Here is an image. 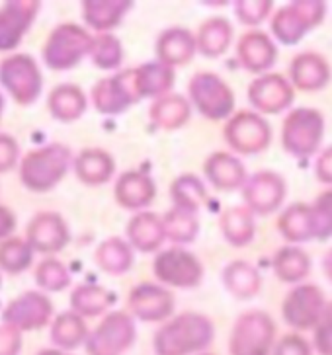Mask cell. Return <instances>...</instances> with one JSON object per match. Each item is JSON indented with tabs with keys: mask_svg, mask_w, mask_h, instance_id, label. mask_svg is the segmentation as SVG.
<instances>
[{
	"mask_svg": "<svg viewBox=\"0 0 332 355\" xmlns=\"http://www.w3.org/2000/svg\"><path fill=\"white\" fill-rule=\"evenodd\" d=\"M0 84L16 104L31 105L42 96L43 74L31 55L16 53L0 61Z\"/></svg>",
	"mask_w": 332,
	"mask_h": 355,
	"instance_id": "4",
	"label": "cell"
},
{
	"mask_svg": "<svg viewBox=\"0 0 332 355\" xmlns=\"http://www.w3.org/2000/svg\"><path fill=\"white\" fill-rule=\"evenodd\" d=\"M315 174L324 184H332V146H329L319 157L317 166H315Z\"/></svg>",
	"mask_w": 332,
	"mask_h": 355,
	"instance_id": "50",
	"label": "cell"
},
{
	"mask_svg": "<svg viewBox=\"0 0 332 355\" xmlns=\"http://www.w3.org/2000/svg\"><path fill=\"white\" fill-rule=\"evenodd\" d=\"M42 10L38 0H10L0 8V53L14 51Z\"/></svg>",
	"mask_w": 332,
	"mask_h": 355,
	"instance_id": "15",
	"label": "cell"
},
{
	"mask_svg": "<svg viewBox=\"0 0 332 355\" xmlns=\"http://www.w3.org/2000/svg\"><path fill=\"white\" fill-rule=\"evenodd\" d=\"M165 230L166 236L170 241L178 242V244H186L196 239L197 234V220L196 215H190L184 211L172 209L165 215Z\"/></svg>",
	"mask_w": 332,
	"mask_h": 355,
	"instance_id": "43",
	"label": "cell"
},
{
	"mask_svg": "<svg viewBox=\"0 0 332 355\" xmlns=\"http://www.w3.org/2000/svg\"><path fill=\"white\" fill-rule=\"evenodd\" d=\"M0 283H2V279H0Z\"/></svg>",
	"mask_w": 332,
	"mask_h": 355,
	"instance_id": "55",
	"label": "cell"
},
{
	"mask_svg": "<svg viewBox=\"0 0 332 355\" xmlns=\"http://www.w3.org/2000/svg\"><path fill=\"white\" fill-rule=\"evenodd\" d=\"M137 86H139V94L141 98L149 96H160L174 84V71L172 67L165 63H147L143 67L135 69Z\"/></svg>",
	"mask_w": 332,
	"mask_h": 355,
	"instance_id": "38",
	"label": "cell"
},
{
	"mask_svg": "<svg viewBox=\"0 0 332 355\" xmlns=\"http://www.w3.org/2000/svg\"><path fill=\"white\" fill-rule=\"evenodd\" d=\"M233 37V28L223 18H211L208 20L197 33V49L206 57H219L227 51L229 43Z\"/></svg>",
	"mask_w": 332,
	"mask_h": 355,
	"instance_id": "37",
	"label": "cell"
},
{
	"mask_svg": "<svg viewBox=\"0 0 332 355\" xmlns=\"http://www.w3.org/2000/svg\"><path fill=\"white\" fill-rule=\"evenodd\" d=\"M317 219V241H326L332 236V189L321 193L311 205Z\"/></svg>",
	"mask_w": 332,
	"mask_h": 355,
	"instance_id": "44",
	"label": "cell"
},
{
	"mask_svg": "<svg viewBox=\"0 0 332 355\" xmlns=\"http://www.w3.org/2000/svg\"><path fill=\"white\" fill-rule=\"evenodd\" d=\"M309 256L297 246H285L274 258V272L285 283H297L309 273Z\"/></svg>",
	"mask_w": 332,
	"mask_h": 355,
	"instance_id": "39",
	"label": "cell"
},
{
	"mask_svg": "<svg viewBox=\"0 0 332 355\" xmlns=\"http://www.w3.org/2000/svg\"><path fill=\"white\" fill-rule=\"evenodd\" d=\"M166 239L163 219L155 213L139 211L133 219L127 223V241L141 252H155Z\"/></svg>",
	"mask_w": 332,
	"mask_h": 355,
	"instance_id": "22",
	"label": "cell"
},
{
	"mask_svg": "<svg viewBox=\"0 0 332 355\" xmlns=\"http://www.w3.org/2000/svg\"><path fill=\"white\" fill-rule=\"evenodd\" d=\"M270 0H239L235 4V14L244 26H258L270 14Z\"/></svg>",
	"mask_w": 332,
	"mask_h": 355,
	"instance_id": "45",
	"label": "cell"
},
{
	"mask_svg": "<svg viewBox=\"0 0 332 355\" xmlns=\"http://www.w3.org/2000/svg\"><path fill=\"white\" fill-rule=\"evenodd\" d=\"M249 100L264 114H280L293 102V90L283 76L270 73L250 84Z\"/></svg>",
	"mask_w": 332,
	"mask_h": 355,
	"instance_id": "19",
	"label": "cell"
},
{
	"mask_svg": "<svg viewBox=\"0 0 332 355\" xmlns=\"http://www.w3.org/2000/svg\"><path fill=\"white\" fill-rule=\"evenodd\" d=\"M90 57H92V63L98 69L114 71V69H117L122 64L124 47H122L119 40L115 35H112V33H100V35L94 37Z\"/></svg>",
	"mask_w": 332,
	"mask_h": 355,
	"instance_id": "41",
	"label": "cell"
},
{
	"mask_svg": "<svg viewBox=\"0 0 332 355\" xmlns=\"http://www.w3.org/2000/svg\"><path fill=\"white\" fill-rule=\"evenodd\" d=\"M170 196L174 201V209L196 215L197 209L206 203L208 191L199 178L194 174H186V176L178 178L170 186Z\"/></svg>",
	"mask_w": 332,
	"mask_h": 355,
	"instance_id": "31",
	"label": "cell"
},
{
	"mask_svg": "<svg viewBox=\"0 0 332 355\" xmlns=\"http://www.w3.org/2000/svg\"><path fill=\"white\" fill-rule=\"evenodd\" d=\"M213 338V326L206 316L184 313L165 324L155 336L158 355H188L204 349Z\"/></svg>",
	"mask_w": 332,
	"mask_h": 355,
	"instance_id": "2",
	"label": "cell"
},
{
	"mask_svg": "<svg viewBox=\"0 0 332 355\" xmlns=\"http://www.w3.org/2000/svg\"><path fill=\"white\" fill-rule=\"evenodd\" d=\"M14 230H16V215L12 213V209L0 205V242L8 241Z\"/></svg>",
	"mask_w": 332,
	"mask_h": 355,
	"instance_id": "51",
	"label": "cell"
},
{
	"mask_svg": "<svg viewBox=\"0 0 332 355\" xmlns=\"http://www.w3.org/2000/svg\"><path fill=\"white\" fill-rule=\"evenodd\" d=\"M242 196L247 201V207L252 213L266 215L281 205L285 196V182L276 172H258L244 182Z\"/></svg>",
	"mask_w": 332,
	"mask_h": 355,
	"instance_id": "17",
	"label": "cell"
},
{
	"mask_svg": "<svg viewBox=\"0 0 332 355\" xmlns=\"http://www.w3.org/2000/svg\"><path fill=\"white\" fill-rule=\"evenodd\" d=\"M153 272L166 285L178 289H192L201 283L204 266L194 254L182 248L160 252L153 261Z\"/></svg>",
	"mask_w": 332,
	"mask_h": 355,
	"instance_id": "11",
	"label": "cell"
},
{
	"mask_svg": "<svg viewBox=\"0 0 332 355\" xmlns=\"http://www.w3.org/2000/svg\"><path fill=\"white\" fill-rule=\"evenodd\" d=\"M237 55L240 64L250 73H266L276 61L278 51L266 33L250 32L240 37Z\"/></svg>",
	"mask_w": 332,
	"mask_h": 355,
	"instance_id": "20",
	"label": "cell"
},
{
	"mask_svg": "<svg viewBox=\"0 0 332 355\" xmlns=\"http://www.w3.org/2000/svg\"><path fill=\"white\" fill-rule=\"evenodd\" d=\"M53 344L61 349H74L88 340V330L84 324L83 316L76 313H61L51 326Z\"/></svg>",
	"mask_w": 332,
	"mask_h": 355,
	"instance_id": "34",
	"label": "cell"
},
{
	"mask_svg": "<svg viewBox=\"0 0 332 355\" xmlns=\"http://www.w3.org/2000/svg\"><path fill=\"white\" fill-rule=\"evenodd\" d=\"M219 225L233 246H247L254 239V219L249 207H231L221 215Z\"/></svg>",
	"mask_w": 332,
	"mask_h": 355,
	"instance_id": "32",
	"label": "cell"
},
{
	"mask_svg": "<svg viewBox=\"0 0 332 355\" xmlns=\"http://www.w3.org/2000/svg\"><path fill=\"white\" fill-rule=\"evenodd\" d=\"M33 261V248L24 239H14L0 242V270L10 275L26 272Z\"/></svg>",
	"mask_w": 332,
	"mask_h": 355,
	"instance_id": "40",
	"label": "cell"
},
{
	"mask_svg": "<svg viewBox=\"0 0 332 355\" xmlns=\"http://www.w3.org/2000/svg\"><path fill=\"white\" fill-rule=\"evenodd\" d=\"M276 355H311L307 342L297 334L285 336L276 349Z\"/></svg>",
	"mask_w": 332,
	"mask_h": 355,
	"instance_id": "49",
	"label": "cell"
},
{
	"mask_svg": "<svg viewBox=\"0 0 332 355\" xmlns=\"http://www.w3.org/2000/svg\"><path fill=\"white\" fill-rule=\"evenodd\" d=\"M223 283L233 297L250 299L258 293L260 275L247 261H233L223 272Z\"/></svg>",
	"mask_w": 332,
	"mask_h": 355,
	"instance_id": "33",
	"label": "cell"
},
{
	"mask_svg": "<svg viewBox=\"0 0 332 355\" xmlns=\"http://www.w3.org/2000/svg\"><path fill=\"white\" fill-rule=\"evenodd\" d=\"M94 260L98 263V268L104 270L106 273L122 275L133 263L131 244H127L122 239H108V241H104L96 248Z\"/></svg>",
	"mask_w": 332,
	"mask_h": 355,
	"instance_id": "30",
	"label": "cell"
},
{
	"mask_svg": "<svg viewBox=\"0 0 332 355\" xmlns=\"http://www.w3.org/2000/svg\"><path fill=\"white\" fill-rule=\"evenodd\" d=\"M197 40L194 35L184 30V28H170L166 32L160 33L158 42H156V55L160 63L168 67H176L192 61L194 53H196Z\"/></svg>",
	"mask_w": 332,
	"mask_h": 355,
	"instance_id": "23",
	"label": "cell"
},
{
	"mask_svg": "<svg viewBox=\"0 0 332 355\" xmlns=\"http://www.w3.org/2000/svg\"><path fill=\"white\" fill-rule=\"evenodd\" d=\"M131 6L129 0H84L83 18L92 30L106 33L124 20Z\"/></svg>",
	"mask_w": 332,
	"mask_h": 355,
	"instance_id": "27",
	"label": "cell"
},
{
	"mask_svg": "<svg viewBox=\"0 0 332 355\" xmlns=\"http://www.w3.org/2000/svg\"><path fill=\"white\" fill-rule=\"evenodd\" d=\"M74 162L71 148L61 143H51L35 148L22 158L20 182L22 186L35 193L51 191Z\"/></svg>",
	"mask_w": 332,
	"mask_h": 355,
	"instance_id": "1",
	"label": "cell"
},
{
	"mask_svg": "<svg viewBox=\"0 0 332 355\" xmlns=\"http://www.w3.org/2000/svg\"><path fill=\"white\" fill-rule=\"evenodd\" d=\"M151 119L163 129H178L190 119V104L182 96H163L151 105Z\"/></svg>",
	"mask_w": 332,
	"mask_h": 355,
	"instance_id": "36",
	"label": "cell"
},
{
	"mask_svg": "<svg viewBox=\"0 0 332 355\" xmlns=\"http://www.w3.org/2000/svg\"><path fill=\"white\" fill-rule=\"evenodd\" d=\"M76 178L88 184V186H100L106 184L114 174V158L110 157L102 148H84L81 150L73 162Z\"/></svg>",
	"mask_w": 332,
	"mask_h": 355,
	"instance_id": "25",
	"label": "cell"
},
{
	"mask_svg": "<svg viewBox=\"0 0 332 355\" xmlns=\"http://www.w3.org/2000/svg\"><path fill=\"white\" fill-rule=\"evenodd\" d=\"M204 172L217 189H235L247 182L242 162L229 153H213L204 164Z\"/></svg>",
	"mask_w": 332,
	"mask_h": 355,
	"instance_id": "28",
	"label": "cell"
},
{
	"mask_svg": "<svg viewBox=\"0 0 332 355\" xmlns=\"http://www.w3.org/2000/svg\"><path fill=\"white\" fill-rule=\"evenodd\" d=\"M291 80L299 90H321L331 80V69L317 53H301L291 61Z\"/></svg>",
	"mask_w": 332,
	"mask_h": 355,
	"instance_id": "24",
	"label": "cell"
},
{
	"mask_svg": "<svg viewBox=\"0 0 332 355\" xmlns=\"http://www.w3.org/2000/svg\"><path fill=\"white\" fill-rule=\"evenodd\" d=\"M324 311H326L324 295L315 285H299L291 289L281 306V314L285 322L299 330L317 326L321 322Z\"/></svg>",
	"mask_w": 332,
	"mask_h": 355,
	"instance_id": "14",
	"label": "cell"
},
{
	"mask_svg": "<svg viewBox=\"0 0 332 355\" xmlns=\"http://www.w3.org/2000/svg\"><path fill=\"white\" fill-rule=\"evenodd\" d=\"M141 100L135 69L115 73L94 84V107L104 115H117Z\"/></svg>",
	"mask_w": 332,
	"mask_h": 355,
	"instance_id": "7",
	"label": "cell"
},
{
	"mask_svg": "<svg viewBox=\"0 0 332 355\" xmlns=\"http://www.w3.org/2000/svg\"><path fill=\"white\" fill-rule=\"evenodd\" d=\"M280 232L290 242H305L317 239V219L311 205L295 203L281 213Z\"/></svg>",
	"mask_w": 332,
	"mask_h": 355,
	"instance_id": "29",
	"label": "cell"
},
{
	"mask_svg": "<svg viewBox=\"0 0 332 355\" xmlns=\"http://www.w3.org/2000/svg\"><path fill=\"white\" fill-rule=\"evenodd\" d=\"M18 157H20L18 141L14 137L0 133V174H4V172H8L16 166Z\"/></svg>",
	"mask_w": 332,
	"mask_h": 355,
	"instance_id": "47",
	"label": "cell"
},
{
	"mask_svg": "<svg viewBox=\"0 0 332 355\" xmlns=\"http://www.w3.org/2000/svg\"><path fill=\"white\" fill-rule=\"evenodd\" d=\"M53 303L42 291H26L12 299L2 311V324H8L20 332H31L47 326L51 320Z\"/></svg>",
	"mask_w": 332,
	"mask_h": 355,
	"instance_id": "10",
	"label": "cell"
},
{
	"mask_svg": "<svg viewBox=\"0 0 332 355\" xmlns=\"http://www.w3.org/2000/svg\"><path fill=\"white\" fill-rule=\"evenodd\" d=\"M129 309L137 318L145 322H158L172 314L174 297L172 293L153 283H141L129 293Z\"/></svg>",
	"mask_w": 332,
	"mask_h": 355,
	"instance_id": "18",
	"label": "cell"
},
{
	"mask_svg": "<svg viewBox=\"0 0 332 355\" xmlns=\"http://www.w3.org/2000/svg\"><path fill=\"white\" fill-rule=\"evenodd\" d=\"M326 14V4L319 0H301L278 10L272 20V32L285 45H293L305 33L317 28Z\"/></svg>",
	"mask_w": 332,
	"mask_h": 355,
	"instance_id": "6",
	"label": "cell"
},
{
	"mask_svg": "<svg viewBox=\"0 0 332 355\" xmlns=\"http://www.w3.org/2000/svg\"><path fill=\"white\" fill-rule=\"evenodd\" d=\"M190 100L208 119H225L235 107V96L225 80L213 73H197L188 84Z\"/></svg>",
	"mask_w": 332,
	"mask_h": 355,
	"instance_id": "8",
	"label": "cell"
},
{
	"mask_svg": "<svg viewBox=\"0 0 332 355\" xmlns=\"http://www.w3.org/2000/svg\"><path fill=\"white\" fill-rule=\"evenodd\" d=\"M35 283L43 291L59 293L71 285V275L57 258H45L35 270Z\"/></svg>",
	"mask_w": 332,
	"mask_h": 355,
	"instance_id": "42",
	"label": "cell"
},
{
	"mask_svg": "<svg viewBox=\"0 0 332 355\" xmlns=\"http://www.w3.org/2000/svg\"><path fill=\"white\" fill-rule=\"evenodd\" d=\"M274 322L266 313L252 311L240 316L231 336V354L233 355H268Z\"/></svg>",
	"mask_w": 332,
	"mask_h": 355,
	"instance_id": "9",
	"label": "cell"
},
{
	"mask_svg": "<svg viewBox=\"0 0 332 355\" xmlns=\"http://www.w3.org/2000/svg\"><path fill=\"white\" fill-rule=\"evenodd\" d=\"M38 355H67V354H63V352H59V349H43V352H40Z\"/></svg>",
	"mask_w": 332,
	"mask_h": 355,
	"instance_id": "53",
	"label": "cell"
},
{
	"mask_svg": "<svg viewBox=\"0 0 332 355\" xmlns=\"http://www.w3.org/2000/svg\"><path fill=\"white\" fill-rule=\"evenodd\" d=\"M2 110H4V98L0 94V115H2Z\"/></svg>",
	"mask_w": 332,
	"mask_h": 355,
	"instance_id": "54",
	"label": "cell"
},
{
	"mask_svg": "<svg viewBox=\"0 0 332 355\" xmlns=\"http://www.w3.org/2000/svg\"><path fill=\"white\" fill-rule=\"evenodd\" d=\"M94 37L78 24L57 26L43 45V63L51 71H69L92 51Z\"/></svg>",
	"mask_w": 332,
	"mask_h": 355,
	"instance_id": "3",
	"label": "cell"
},
{
	"mask_svg": "<svg viewBox=\"0 0 332 355\" xmlns=\"http://www.w3.org/2000/svg\"><path fill=\"white\" fill-rule=\"evenodd\" d=\"M133 338L135 326L131 316L125 313H112L88 336L86 352L88 355H122L133 344Z\"/></svg>",
	"mask_w": 332,
	"mask_h": 355,
	"instance_id": "12",
	"label": "cell"
},
{
	"mask_svg": "<svg viewBox=\"0 0 332 355\" xmlns=\"http://www.w3.org/2000/svg\"><path fill=\"white\" fill-rule=\"evenodd\" d=\"M322 268H324V273L326 277L332 282V250L324 256V261H322Z\"/></svg>",
	"mask_w": 332,
	"mask_h": 355,
	"instance_id": "52",
	"label": "cell"
},
{
	"mask_svg": "<svg viewBox=\"0 0 332 355\" xmlns=\"http://www.w3.org/2000/svg\"><path fill=\"white\" fill-rule=\"evenodd\" d=\"M225 139L237 153L254 155L270 145L272 129L258 114L240 112L229 119L225 125Z\"/></svg>",
	"mask_w": 332,
	"mask_h": 355,
	"instance_id": "13",
	"label": "cell"
},
{
	"mask_svg": "<svg viewBox=\"0 0 332 355\" xmlns=\"http://www.w3.org/2000/svg\"><path fill=\"white\" fill-rule=\"evenodd\" d=\"M324 131L321 112L299 107L291 112L281 127V145L293 157H311L319 148Z\"/></svg>",
	"mask_w": 332,
	"mask_h": 355,
	"instance_id": "5",
	"label": "cell"
},
{
	"mask_svg": "<svg viewBox=\"0 0 332 355\" xmlns=\"http://www.w3.org/2000/svg\"><path fill=\"white\" fill-rule=\"evenodd\" d=\"M88 100L84 92L76 84H61L57 88H53L51 94L47 98V110L53 115V119L63 121V123H71L81 119L86 112Z\"/></svg>",
	"mask_w": 332,
	"mask_h": 355,
	"instance_id": "26",
	"label": "cell"
},
{
	"mask_svg": "<svg viewBox=\"0 0 332 355\" xmlns=\"http://www.w3.org/2000/svg\"><path fill=\"white\" fill-rule=\"evenodd\" d=\"M26 241L33 248V252L51 256V254L61 252L69 244L71 232L61 215L45 211L30 220L28 230H26Z\"/></svg>",
	"mask_w": 332,
	"mask_h": 355,
	"instance_id": "16",
	"label": "cell"
},
{
	"mask_svg": "<svg viewBox=\"0 0 332 355\" xmlns=\"http://www.w3.org/2000/svg\"><path fill=\"white\" fill-rule=\"evenodd\" d=\"M22 347V332L8 324H0V355H18Z\"/></svg>",
	"mask_w": 332,
	"mask_h": 355,
	"instance_id": "48",
	"label": "cell"
},
{
	"mask_svg": "<svg viewBox=\"0 0 332 355\" xmlns=\"http://www.w3.org/2000/svg\"><path fill=\"white\" fill-rule=\"evenodd\" d=\"M115 301V295L100 285H78L71 295L73 313L81 316H98Z\"/></svg>",
	"mask_w": 332,
	"mask_h": 355,
	"instance_id": "35",
	"label": "cell"
},
{
	"mask_svg": "<svg viewBox=\"0 0 332 355\" xmlns=\"http://www.w3.org/2000/svg\"><path fill=\"white\" fill-rule=\"evenodd\" d=\"M115 199L129 211L147 207L155 199V184L143 172H125L115 182Z\"/></svg>",
	"mask_w": 332,
	"mask_h": 355,
	"instance_id": "21",
	"label": "cell"
},
{
	"mask_svg": "<svg viewBox=\"0 0 332 355\" xmlns=\"http://www.w3.org/2000/svg\"><path fill=\"white\" fill-rule=\"evenodd\" d=\"M315 344H317V349L321 352V355H332V303L326 306L321 322L317 324Z\"/></svg>",
	"mask_w": 332,
	"mask_h": 355,
	"instance_id": "46",
	"label": "cell"
}]
</instances>
